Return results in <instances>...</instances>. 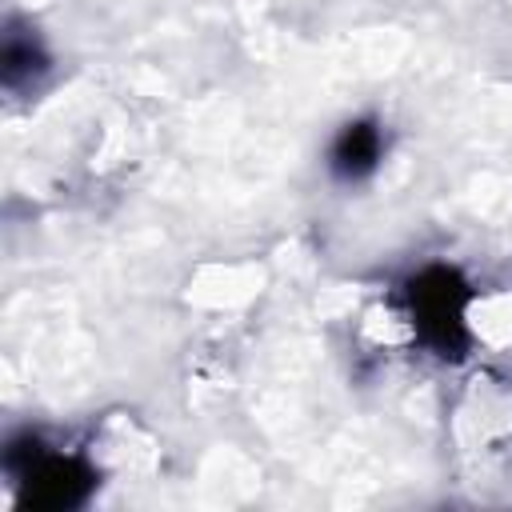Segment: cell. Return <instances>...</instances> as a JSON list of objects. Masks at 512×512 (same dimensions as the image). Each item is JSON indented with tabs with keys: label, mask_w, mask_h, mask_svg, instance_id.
<instances>
[{
	"label": "cell",
	"mask_w": 512,
	"mask_h": 512,
	"mask_svg": "<svg viewBox=\"0 0 512 512\" xmlns=\"http://www.w3.org/2000/svg\"><path fill=\"white\" fill-rule=\"evenodd\" d=\"M412 316H416L420 336L432 348H440L444 356H448V348H460V340H464V292H460L456 276L444 268L424 272L412 284Z\"/></svg>",
	"instance_id": "6da1fadb"
},
{
	"label": "cell",
	"mask_w": 512,
	"mask_h": 512,
	"mask_svg": "<svg viewBox=\"0 0 512 512\" xmlns=\"http://www.w3.org/2000/svg\"><path fill=\"white\" fill-rule=\"evenodd\" d=\"M380 152H384L380 128L372 120H356V124H344V132L336 136L328 164H332V172L340 180H360V176H368L376 168Z\"/></svg>",
	"instance_id": "7a4b0ae2"
},
{
	"label": "cell",
	"mask_w": 512,
	"mask_h": 512,
	"mask_svg": "<svg viewBox=\"0 0 512 512\" xmlns=\"http://www.w3.org/2000/svg\"><path fill=\"white\" fill-rule=\"evenodd\" d=\"M40 68H44V56H40V48H36L32 36L28 40H20V36H8L4 40V84L8 88H16L24 76H32Z\"/></svg>",
	"instance_id": "3957f363"
}]
</instances>
